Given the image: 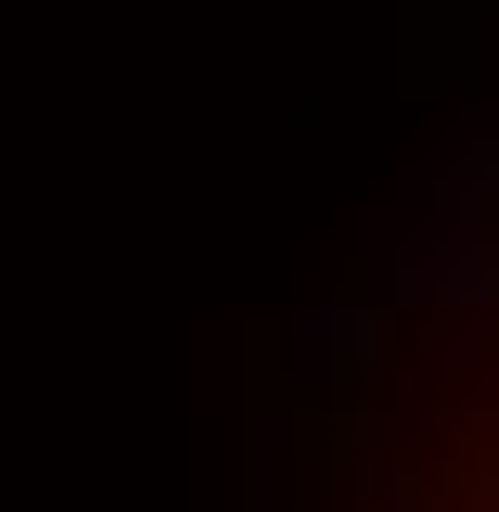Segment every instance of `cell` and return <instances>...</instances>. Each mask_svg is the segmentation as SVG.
<instances>
[{
  "label": "cell",
  "instance_id": "6da1fadb",
  "mask_svg": "<svg viewBox=\"0 0 499 512\" xmlns=\"http://www.w3.org/2000/svg\"><path fill=\"white\" fill-rule=\"evenodd\" d=\"M269 512H499V167L308 333Z\"/></svg>",
  "mask_w": 499,
  "mask_h": 512
}]
</instances>
